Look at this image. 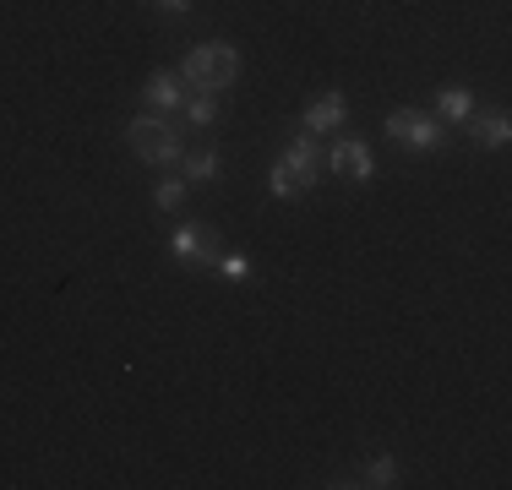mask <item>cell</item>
Wrapping results in <instances>:
<instances>
[{"mask_svg": "<svg viewBox=\"0 0 512 490\" xmlns=\"http://www.w3.org/2000/svg\"><path fill=\"white\" fill-rule=\"evenodd\" d=\"M365 485H398V463L393 458H376L371 469H365Z\"/></svg>", "mask_w": 512, "mask_h": 490, "instance_id": "15", "label": "cell"}, {"mask_svg": "<svg viewBox=\"0 0 512 490\" xmlns=\"http://www.w3.org/2000/svg\"><path fill=\"white\" fill-rule=\"evenodd\" d=\"M442 115L447 120H469L474 115V98L463 93V88H442Z\"/></svg>", "mask_w": 512, "mask_h": 490, "instance_id": "13", "label": "cell"}, {"mask_svg": "<svg viewBox=\"0 0 512 490\" xmlns=\"http://www.w3.org/2000/svg\"><path fill=\"white\" fill-rule=\"evenodd\" d=\"M235 77H240L235 44H197L186 60H180V82L197 88V93H224Z\"/></svg>", "mask_w": 512, "mask_h": 490, "instance_id": "1", "label": "cell"}, {"mask_svg": "<svg viewBox=\"0 0 512 490\" xmlns=\"http://www.w3.org/2000/svg\"><path fill=\"white\" fill-rule=\"evenodd\" d=\"M126 142H131V153H137L142 164H180V153H186L180 131L169 126V120H158V115L131 120V126H126Z\"/></svg>", "mask_w": 512, "mask_h": 490, "instance_id": "2", "label": "cell"}, {"mask_svg": "<svg viewBox=\"0 0 512 490\" xmlns=\"http://www.w3.org/2000/svg\"><path fill=\"white\" fill-rule=\"evenodd\" d=\"M180 164H186L191 180H218L224 175V158L213 153V147H197V153H180Z\"/></svg>", "mask_w": 512, "mask_h": 490, "instance_id": "9", "label": "cell"}, {"mask_svg": "<svg viewBox=\"0 0 512 490\" xmlns=\"http://www.w3.org/2000/svg\"><path fill=\"white\" fill-rule=\"evenodd\" d=\"M180 109H186V120H191V126H213V120H218V109H224V104H218V93H191Z\"/></svg>", "mask_w": 512, "mask_h": 490, "instance_id": "11", "label": "cell"}, {"mask_svg": "<svg viewBox=\"0 0 512 490\" xmlns=\"http://www.w3.org/2000/svg\"><path fill=\"white\" fill-rule=\"evenodd\" d=\"M284 164L295 169V175L306 180V186H316V180H322V153H316V142H311V137H300L295 147H289Z\"/></svg>", "mask_w": 512, "mask_h": 490, "instance_id": "8", "label": "cell"}, {"mask_svg": "<svg viewBox=\"0 0 512 490\" xmlns=\"http://www.w3.org/2000/svg\"><path fill=\"white\" fill-rule=\"evenodd\" d=\"M153 196H158V207H164V213H175V207L186 202V180H164Z\"/></svg>", "mask_w": 512, "mask_h": 490, "instance_id": "14", "label": "cell"}, {"mask_svg": "<svg viewBox=\"0 0 512 490\" xmlns=\"http://www.w3.org/2000/svg\"><path fill=\"white\" fill-rule=\"evenodd\" d=\"M142 98H148L153 109H180V104H186V82H180L175 71H153L148 88H142Z\"/></svg>", "mask_w": 512, "mask_h": 490, "instance_id": "6", "label": "cell"}, {"mask_svg": "<svg viewBox=\"0 0 512 490\" xmlns=\"http://www.w3.org/2000/svg\"><path fill=\"white\" fill-rule=\"evenodd\" d=\"M218 273H224V278H246L251 273V256H240V251H229V256H218Z\"/></svg>", "mask_w": 512, "mask_h": 490, "instance_id": "16", "label": "cell"}, {"mask_svg": "<svg viewBox=\"0 0 512 490\" xmlns=\"http://www.w3.org/2000/svg\"><path fill=\"white\" fill-rule=\"evenodd\" d=\"M327 164H333V175H344V180H371L376 175V158H371V147L365 142H333V153H327Z\"/></svg>", "mask_w": 512, "mask_h": 490, "instance_id": "4", "label": "cell"}, {"mask_svg": "<svg viewBox=\"0 0 512 490\" xmlns=\"http://www.w3.org/2000/svg\"><path fill=\"white\" fill-rule=\"evenodd\" d=\"M158 6H164L169 17H186V11H191V0H158Z\"/></svg>", "mask_w": 512, "mask_h": 490, "instance_id": "17", "label": "cell"}, {"mask_svg": "<svg viewBox=\"0 0 512 490\" xmlns=\"http://www.w3.org/2000/svg\"><path fill=\"white\" fill-rule=\"evenodd\" d=\"M267 186H273V196H284V202H289V196H300V191H311V186H306V180H300V175H295V169H289V164H278Z\"/></svg>", "mask_w": 512, "mask_h": 490, "instance_id": "12", "label": "cell"}, {"mask_svg": "<svg viewBox=\"0 0 512 490\" xmlns=\"http://www.w3.org/2000/svg\"><path fill=\"white\" fill-rule=\"evenodd\" d=\"M387 137L414 147V153H431V147L442 142V131H436V120L420 115V109H393V115H387Z\"/></svg>", "mask_w": 512, "mask_h": 490, "instance_id": "3", "label": "cell"}, {"mask_svg": "<svg viewBox=\"0 0 512 490\" xmlns=\"http://www.w3.org/2000/svg\"><path fill=\"white\" fill-rule=\"evenodd\" d=\"M507 137H512L507 115H480V120H474V142H480V147H507Z\"/></svg>", "mask_w": 512, "mask_h": 490, "instance_id": "10", "label": "cell"}, {"mask_svg": "<svg viewBox=\"0 0 512 490\" xmlns=\"http://www.w3.org/2000/svg\"><path fill=\"white\" fill-rule=\"evenodd\" d=\"M169 251H175V262H186V267H213L218 262V245L207 229H175L169 235Z\"/></svg>", "mask_w": 512, "mask_h": 490, "instance_id": "5", "label": "cell"}, {"mask_svg": "<svg viewBox=\"0 0 512 490\" xmlns=\"http://www.w3.org/2000/svg\"><path fill=\"white\" fill-rule=\"evenodd\" d=\"M344 115H349L344 98H338V93H322V98L306 109V131H338V126H344Z\"/></svg>", "mask_w": 512, "mask_h": 490, "instance_id": "7", "label": "cell"}]
</instances>
